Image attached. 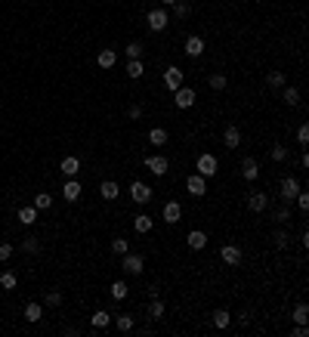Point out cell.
Segmentation results:
<instances>
[{
  "label": "cell",
  "instance_id": "obj_8",
  "mask_svg": "<svg viewBox=\"0 0 309 337\" xmlns=\"http://www.w3.org/2000/svg\"><path fill=\"white\" fill-rule=\"evenodd\" d=\"M164 87H167L170 93L182 87V68H179V65H167V71H164Z\"/></svg>",
  "mask_w": 309,
  "mask_h": 337
},
{
  "label": "cell",
  "instance_id": "obj_18",
  "mask_svg": "<svg viewBox=\"0 0 309 337\" xmlns=\"http://www.w3.org/2000/svg\"><path fill=\"white\" fill-rule=\"evenodd\" d=\"M161 213H164L167 223H179V217H182V204H179V201H167Z\"/></svg>",
  "mask_w": 309,
  "mask_h": 337
},
{
  "label": "cell",
  "instance_id": "obj_46",
  "mask_svg": "<svg viewBox=\"0 0 309 337\" xmlns=\"http://www.w3.org/2000/svg\"><path fill=\"white\" fill-rule=\"evenodd\" d=\"M297 142H300V148H306V142H309V127H306V124H300V130H297Z\"/></svg>",
  "mask_w": 309,
  "mask_h": 337
},
{
  "label": "cell",
  "instance_id": "obj_40",
  "mask_svg": "<svg viewBox=\"0 0 309 337\" xmlns=\"http://www.w3.org/2000/svg\"><path fill=\"white\" fill-rule=\"evenodd\" d=\"M19 248H22L25 254H37V251H41V241H37L34 235H28V238H25V241H22Z\"/></svg>",
  "mask_w": 309,
  "mask_h": 337
},
{
  "label": "cell",
  "instance_id": "obj_38",
  "mask_svg": "<svg viewBox=\"0 0 309 337\" xmlns=\"http://www.w3.org/2000/svg\"><path fill=\"white\" fill-rule=\"evenodd\" d=\"M50 204H53V195H50V192H41V195H34V207H37V210H47Z\"/></svg>",
  "mask_w": 309,
  "mask_h": 337
},
{
  "label": "cell",
  "instance_id": "obj_44",
  "mask_svg": "<svg viewBox=\"0 0 309 337\" xmlns=\"http://www.w3.org/2000/svg\"><path fill=\"white\" fill-rule=\"evenodd\" d=\"M288 220H291V207H288V204L272 213V223H288Z\"/></svg>",
  "mask_w": 309,
  "mask_h": 337
},
{
  "label": "cell",
  "instance_id": "obj_32",
  "mask_svg": "<svg viewBox=\"0 0 309 337\" xmlns=\"http://www.w3.org/2000/svg\"><path fill=\"white\" fill-rule=\"evenodd\" d=\"M288 155H291V152H288V145H282V142H275L272 148H269V158L279 161V164H282V161H288Z\"/></svg>",
  "mask_w": 309,
  "mask_h": 337
},
{
  "label": "cell",
  "instance_id": "obj_4",
  "mask_svg": "<svg viewBox=\"0 0 309 337\" xmlns=\"http://www.w3.org/2000/svg\"><path fill=\"white\" fill-rule=\"evenodd\" d=\"M186 189H189V195L204 198V195H207V176H201V173H189V179H186Z\"/></svg>",
  "mask_w": 309,
  "mask_h": 337
},
{
  "label": "cell",
  "instance_id": "obj_9",
  "mask_svg": "<svg viewBox=\"0 0 309 337\" xmlns=\"http://www.w3.org/2000/svg\"><path fill=\"white\" fill-rule=\"evenodd\" d=\"M220 257H223V263H229V266H238L244 254H241V248H238V244H223V248H220Z\"/></svg>",
  "mask_w": 309,
  "mask_h": 337
},
{
  "label": "cell",
  "instance_id": "obj_14",
  "mask_svg": "<svg viewBox=\"0 0 309 337\" xmlns=\"http://www.w3.org/2000/svg\"><path fill=\"white\" fill-rule=\"evenodd\" d=\"M81 192H84V189H81V182H77L74 176H68L65 186H62V198H65V201H77V198H81Z\"/></svg>",
  "mask_w": 309,
  "mask_h": 337
},
{
  "label": "cell",
  "instance_id": "obj_2",
  "mask_svg": "<svg viewBox=\"0 0 309 337\" xmlns=\"http://www.w3.org/2000/svg\"><path fill=\"white\" fill-rule=\"evenodd\" d=\"M300 189H303V186H300V179H297V176H285V179H282V186H279V192H282V204H288V207H291Z\"/></svg>",
  "mask_w": 309,
  "mask_h": 337
},
{
  "label": "cell",
  "instance_id": "obj_26",
  "mask_svg": "<svg viewBox=\"0 0 309 337\" xmlns=\"http://www.w3.org/2000/svg\"><path fill=\"white\" fill-rule=\"evenodd\" d=\"M282 99H285V105H291V108H297L300 105V90L297 87H282Z\"/></svg>",
  "mask_w": 309,
  "mask_h": 337
},
{
  "label": "cell",
  "instance_id": "obj_27",
  "mask_svg": "<svg viewBox=\"0 0 309 337\" xmlns=\"http://www.w3.org/2000/svg\"><path fill=\"white\" fill-rule=\"evenodd\" d=\"M291 322H294V325H306V322H309V307H306L303 300L294 307V313H291Z\"/></svg>",
  "mask_w": 309,
  "mask_h": 337
},
{
  "label": "cell",
  "instance_id": "obj_48",
  "mask_svg": "<svg viewBox=\"0 0 309 337\" xmlns=\"http://www.w3.org/2000/svg\"><path fill=\"white\" fill-rule=\"evenodd\" d=\"M13 257V244H0V263H7Z\"/></svg>",
  "mask_w": 309,
  "mask_h": 337
},
{
  "label": "cell",
  "instance_id": "obj_31",
  "mask_svg": "<svg viewBox=\"0 0 309 337\" xmlns=\"http://www.w3.org/2000/svg\"><path fill=\"white\" fill-rule=\"evenodd\" d=\"M142 74H145V65H142V59H130L127 62V78H142Z\"/></svg>",
  "mask_w": 309,
  "mask_h": 337
},
{
  "label": "cell",
  "instance_id": "obj_43",
  "mask_svg": "<svg viewBox=\"0 0 309 337\" xmlns=\"http://www.w3.org/2000/svg\"><path fill=\"white\" fill-rule=\"evenodd\" d=\"M294 204L306 213V210H309V192H306V189H300V192H297V198H294Z\"/></svg>",
  "mask_w": 309,
  "mask_h": 337
},
{
  "label": "cell",
  "instance_id": "obj_23",
  "mask_svg": "<svg viewBox=\"0 0 309 337\" xmlns=\"http://www.w3.org/2000/svg\"><path fill=\"white\" fill-rule=\"evenodd\" d=\"M114 325H118V331H121V334H130V331L136 328V319H133L130 313H121L118 319H114Z\"/></svg>",
  "mask_w": 309,
  "mask_h": 337
},
{
  "label": "cell",
  "instance_id": "obj_28",
  "mask_svg": "<svg viewBox=\"0 0 309 337\" xmlns=\"http://www.w3.org/2000/svg\"><path fill=\"white\" fill-rule=\"evenodd\" d=\"M151 226H154V223H151V217H148V213H139V217L133 220V229H136L139 235H145V232H151Z\"/></svg>",
  "mask_w": 309,
  "mask_h": 337
},
{
  "label": "cell",
  "instance_id": "obj_17",
  "mask_svg": "<svg viewBox=\"0 0 309 337\" xmlns=\"http://www.w3.org/2000/svg\"><path fill=\"white\" fill-rule=\"evenodd\" d=\"M186 244H189L192 251H204V248H207V232H201V229H192V232L186 235Z\"/></svg>",
  "mask_w": 309,
  "mask_h": 337
},
{
  "label": "cell",
  "instance_id": "obj_16",
  "mask_svg": "<svg viewBox=\"0 0 309 337\" xmlns=\"http://www.w3.org/2000/svg\"><path fill=\"white\" fill-rule=\"evenodd\" d=\"M99 195H102L105 201H114V198H121V186H118V179H105V182L99 186Z\"/></svg>",
  "mask_w": 309,
  "mask_h": 337
},
{
  "label": "cell",
  "instance_id": "obj_12",
  "mask_svg": "<svg viewBox=\"0 0 309 337\" xmlns=\"http://www.w3.org/2000/svg\"><path fill=\"white\" fill-rule=\"evenodd\" d=\"M248 207H251L254 213H263V210L269 207V195H266V192H260V189H254V192L248 195Z\"/></svg>",
  "mask_w": 309,
  "mask_h": 337
},
{
  "label": "cell",
  "instance_id": "obj_7",
  "mask_svg": "<svg viewBox=\"0 0 309 337\" xmlns=\"http://www.w3.org/2000/svg\"><path fill=\"white\" fill-rule=\"evenodd\" d=\"M145 25H148L151 31H164V28L170 25V19H167V10H151V13L145 16Z\"/></svg>",
  "mask_w": 309,
  "mask_h": 337
},
{
  "label": "cell",
  "instance_id": "obj_33",
  "mask_svg": "<svg viewBox=\"0 0 309 337\" xmlns=\"http://www.w3.org/2000/svg\"><path fill=\"white\" fill-rule=\"evenodd\" d=\"M272 244H275L279 251H285V248L291 244V235H288L285 229H275V232H272Z\"/></svg>",
  "mask_w": 309,
  "mask_h": 337
},
{
  "label": "cell",
  "instance_id": "obj_49",
  "mask_svg": "<svg viewBox=\"0 0 309 337\" xmlns=\"http://www.w3.org/2000/svg\"><path fill=\"white\" fill-rule=\"evenodd\" d=\"M306 334H309L306 325H294V337H306Z\"/></svg>",
  "mask_w": 309,
  "mask_h": 337
},
{
  "label": "cell",
  "instance_id": "obj_41",
  "mask_svg": "<svg viewBox=\"0 0 309 337\" xmlns=\"http://www.w3.org/2000/svg\"><path fill=\"white\" fill-rule=\"evenodd\" d=\"M124 53H127V59H142V53H145V50H142V44H139V41H133V44H127V50H124Z\"/></svg>",
  "mask_w": 309,
  "mask_h": 337
},
{
  "label": "cell",
  "instance_id": "obj_1",
  "mask_svg": "<svg viewBox=\"0 0 309 337\" xmlns=\"http://www.w3.org/2000/svg\"><path fill=\"white\" fill-rule=\"evenodd\" d=\"M217 170H220V161H217V155L213 152H201L198 155V161H195V173H201V176H217Z\"/></svg>",
  "mask_w": 309,
  "mask_h": 337
},
{
  "label": "cell",
  "instance_id": "obj_35",
  "mask_svg": "<svg viewBox=\"0 0 309 337\" xmlns=\"http://www.w3.org/2000/svg\"><path fill=\"white\" fill-rule=\"evenodd\" d=\"M213 325H217L220 331H223V328H229V325H232V316H229V310H217V313H213Z\"/></svg>",
  "mask_w": 309,
  "mask_h": 337
},
{
  "label": "cell",
  "instance_id": "obj_29",
  "mask_svg": "<svg viewBox=\"0 0 309 337\" xmlns=\"http://www.w3.org/2000/svg\"><path fill=\"white\" fill-rule=\"evenodd\" d=\"M167 136H170V133H167L164 127H151V130H148V142H151V145H167Z\"/></svg>",
  "mask_w": 309,
  "mask_h": 337
},
{
  "label": "cell",
  "instance_id": "obj_45",
  "mask_svg": "<svg viewBox=\"0 0 309 337\" xmlns=\"http://www.w3.org/2000/svg\"><path fill=\"white\" fill-rule=\"evenodd\" d=\"M111 251H114V254H121V257H124V254L130 251V244H127V238H114V241H111Z\"/></svg>",
  "mask_w": 309,
  "mask_h": 337
},
{
  "label": "cell",
  "instance_id": "obj_37",
  "mask_svg": "<svg viewBox=\"0 0 309 337\" xmlns=\"http://www.w3.org/2000/svg\"><path fill=\"white\" fill-rule=\"evenodd\" d=\"M226 84H229L226 74H210V78H207V87H210V90H226Z\"/></svg>",
  "mask_w": 309,
  "mask_h": 337
},
{
  "label": "cell",
  "instance_id": "obj_25",
  "mask_svg": "<svg viewBox=\"0 0 309 337\" xmlns=\"http://www.w3.org/2000/svg\"><path fill=\"white\" fill-rule=\"evenodd\" d=\"M44 319V307L41 303H25V322H41Z\"/></svg>",
  "mask_w": 309,
  "mask_h": 337
},
{
  "label": "cell",
  "instance_id": "obj_11",
  "mask_svg": "<svg viewBox=\"0 0 309 337\" xmlns=\"http://www.w3.org/2000/svg\"><path fill=\"white\" fill-rule=\"evenodd\" d=\"M241 176H244L248 182H254V179L260 176V161H257L254 155H248V158H241Z\"/></svg>",
  "mask_w": 309,
  "mask_h": 337
},
{
  "label": "cell",
  "instance_id": "obj_36",
  "mask_svg": "<svg viewBox=\"0 0 309 337\" xmlns=\"http://www.w3.org/2000/svg\"><path fill=\"white\" fill-rule=\"evenodd\" d=\"M173 16H176V19H189V16H192V7L186 4V0H176V4H173Z\"/></svg>",
  "mask_w": 309,
  "mask_h": 337
},
{
  "label": "cell",
  "instance_id": "obj_42",
  "mask_svg": "<svg viewBox=\"0 0 309 337\" xmlns=\"http://www.w3.org/2000/svg\"><path fill=\"white\" fill-rule=\"evenodd\" d=\"M44 303H47V307H62V303H65V297H62L59 291H50V294L44 297Z\"/></svg>",
  "mask_w": 309,
  "mask_h": 337
},
{
  "label": "cell",
  "instance_id": "obj_24",
  "mask_svg": "<svg viewBox=\"0 0 309 337\" xmlns=\"http://www.w3.org/2000/svg\"><path fill=\"white\" fill-rule=\"evenodd\" d=\"M266 84L272 87V90H282V87L288 84V74H285V71H269V74H266Z\"/></svg>",
  "mask_w": 309,
  "mask_h": 337
},
{
  "label": "cell",
  "instance_id": "obj_39",
  "mask_svg": "<svg viewBox=\"0 0 309 337\" xmlns=\"http://www.w3.org/2000/svg\"><path fill=\"white\" fill-rule=\"evenodd\" d=\"M16 285H19L16 272H4V275H0V288H4V291H13Z\"/></svg>",
  "mask_w": 309,
  "mask_h": 337
},
{
  "label": "cell",
  "instance_id": "obj_3",
  "mask_svg": "<svg viewBox=\"0 0 309 337\" xmlns=\"http://www.w3.org/2000/svg\"><path fill=\"white\" fill-rule=\"evenodd\" d=\"M121 269L127 272V275H142V269H145V257L142 254H124V260H121Z\"/></svg>",
  "mask_w": 309,
  "mask_h": 337
},
{
  "label": "cell",
  "instance_id": "obj_6",
  "mask_svg": "<svg viewBox=\"0 0 309 337\" xmlns=\"http://www.w3.org/2000/svg\"><path fill=\"white\" fill-rule=\"evenodd\" d=\"M195 99H198V93L192 90V87L173 90V105H176V108H192V105H195Z\"/></svg>",
  "mask_w": 309,
  "mask_h": 337
},
{
  "label": "cell",
  "instance_id": "obj_19",
  "mask_svg": "<svg viewBox=\"0 0 309 337\" xmlns=\"http://www.w3.org/2000/svg\"><path fill=\"white\" fill-rule=\"evenodd\" d=\"M108 294H111V300H118V303H121V300H127V294H130V288H127V282H121V279H118V282H111Z\"/></svg>",
  "mask_w": 309,
  "mask_h": 337
},
{
  "label": "cell",
  "instance_id": "obj_13",
  "mask_svg": "<svg viewBox=\"0 0 309 337\" xmlns=\"http://www.w3.org/2000/svg\"><path fill=\"white\" fill-rule=\"evenodd\" d=\"M189 59H198L201 53H204V41H201V37L198 34H192V37H186V50H182Z\"/></svg>",
  "mask_w": 309,
  "mask_h": 337
},
{
  "label": "cell",
  "instance_id": "obj_22",
  "mask_svg": "<svg viewBox=\"0 0 309 337\" xmlns=\"http://www.w3.org/2000/svg\"><path fill=\"white\" fill-rule=\"evenodd\" d=\"M59 170H62L65 176H77V170H81V161H77L74 155H68V158H62V164H59Z\"/></svg>",
  "mask_w": 309,
  "mask_h": 337
},
{
  "label": "cell",
  "instance_id": "obj_21",
  "mask_svg": "<svg viewBox=\"0 0 309 337\" xmlns=\"http://www.w3.org/2000/svg\"><path fill=\"white\" fill-rule=\"evenodd\" d=\"M114 62H118V50H102L96 56V65L99 68H114Z\"/></svg>",
  "mask_w": 309,
  "mask_h": 337
},
{
  "label": "cell",
  "instance_id": "obj_50",
  "mask_svg": "<svg viewBox=\"0 0 309 337\" xmlns=\"http://www.w3.org/2000/svg\"><path fill=\"white\" fill-rule=\"evenodd\" d=\"M300 244H303V248H309V232H306V229L300 232Z\"/></svg>",
  "mask_w": 309,
  "mask_h": 337
},
{
  "label": "cell",
  "instance_id": "obj_34",
  "mask_svg": "<svg viewBox=\"0 0 309 337\" xmlns=\"http://www.w3.org/2000/svg\"><path fill=\"white\" fill-rule=\"evenodd\" d=\"M108 325H111V316H108L105 310H96V313H93V328L102 331V328H108Z\"/></svg>",
  "mask_w": 309,
  "mask_h": 337
},
{
  "label": "cell",
  "instance_id": "obj_47",
  "mask_svg": "<svg viewBox=\"0 0 309 337\" xmlns=\"http://www.w3.org/2000/svg\"><path fill=\"white\" fill-rule=\"evenodd\" d=\"M127 118H130V121H139V118H142V105H139V102H133V105L127 108Z\"/></svg>",
  "mask_w": 309,
  "mask_h": 337
},
{
  "label": "cell",
  "instance_id": "obj_10",
  "mask_svg": "<svg viewBox=\"0 0 309 337\" xmlns=\"http://www.w3.org/2000/svg\"><path fill=\"white\" fill-rule=\"evenodd\" d=\"M145 167H148L154 176H164L167 167H170V161H167L164 155H148V158H145Z\"/></svg>",
  "mask_w": 309,
  "mask_h": 337
},
{
  "label": "cell",
  "instance_id": "obj_51",
  "mask_svg": "<svg viewBox=\"0 0 309 337\" xmlns=\"http://www.w3.org/2000/svg\"><path fill=\"white\" fill-rule=\"evenodd\" d=\"M161 4H164V7H173V4H176V0H161Z\"/></svg>",
  "mask_w": 309,
  "mask_h": 337
},
{
  "label": "cell",
  "instance_id": "obj_5",
  "mask_svg": "<svg viewBox=\"0 0 309 337\" xmlns=\"http://www.w3.org/2000/svg\"><path fill=\"white\" fill-rule=\"evenodd\" d=\"M130 201L148 204V201H151V186H145L142 179H133V186H130Z\"/></svg>",
  "mask_w": 309,
  "mask_h": 337
},
{
  "label": "cell",
  "instance_id": "obj_20",
  "mask_svg": "<svg viewBox=\"0 0 309 337\" xmlns=\"http://www.w3.org/2000/svg\"><path fill=\"white\" fill-rule=\"evenodd\" d=\"M167 313V303L161 300V297H148V316L151 319H161Z\"/></svg>",
  "mask_w": 309,
  "mask_h": 337
},
{
  "label": "cell",
  "instance_id": "obj_30",
  "mask_svg": "<svg viewBox=\"0 0 309 337\" xmlns=\"http://www.w3.org/2000/svg\"><path fill=\"white\" fill-rule=\"evenodd\" d=\"M19 223L22 226H31V223H37V207H19Z\"/></svg>",
  "mask_w": 309,
  "mask_h": 337
},
{
  "label": "cell",
  "instance_id": "obj_15",
  "mask_svg": "<svg viewBox=\"0 0 309 337\" xmlns=\"http://www.w3.org/2000/svg\"><path fill=\"white\" fill-rule=\"evenodd\" d=\"M223 142H226V148H238V145H241V130H238V124H229V127L223 130Z\"/></svg>",
  "mask_w": 309,
  "mask_h": 337
}]
</instances>
